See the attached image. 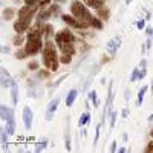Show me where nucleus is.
<instances>
[{"label":"nucleus","mask_w":153,"mask_h":153,"mask_svg":"<svg viewBox=\"0 0 153 153\" xmlns=\"http://www.w3.org/2000/svg\"><path fill=\"white\" fill-rule=\"evenodd\" d=\"M60 51H61V54H69V55H74L75 54V48L72 43H66V45H61L58 46Z\"/></svg>","instance_id":"obj_14"},{"label":"nucleus","mask_w":153,"mask_h":153,"mask_svg":"<svg viewBox=\"0 0 153 153\" xmlns=\"http://www.w3.org/2000/svg\"><path fill=\"white\" fill-rule=\"evenodd\" d=\"M55 2H58V3H63V2H66V0H55Z\"/></svg>","instance_id":"obj_43"},{"label":"nucleus","mask_w":153,"mask_h":153,"mask_svg":"<svg viewBox=\"0 0 153 153\" xmlns=\"http://www.w3.org/2000/svg\"><path fill=\"white\" fill-rule=\"evenodd\" d=\"M28 69H29V71H37V69H38V63H37V61H31L29 65H28Z\"/></svg>","instance_id":"obj_33"},{"label":"nucleus","mask_w":153,"mask_h":153,"mask_svg":"<svg viewBox=\"0 0 153 153\" xmlns=\"http://www.w3.org/2000/svg\"><path fill=\"white\" fill-rule=\"evenodd\" d=\"M76 94H78V92H76L75 91V89H72V91L68 94V97H66V106L68 107H71L74 103H75V98H76Z\"/></svg>","instance_id":"obj_16"},{"label":"nucleus","mask_w":153,"mask_h":153,"mask_svg":"<svg viewBox=\"0 0 153 153\" xmlns=\"http://www.w3.org/2000/svg\"><path fill=\"white\" fill-rule=\"evenodd\" d=\"M152 89H153V86H152Z\"/></svg>","instance_id":"obj_46"},{"label":"nucleus","mask_w":153,"mask_h":153,"mask_svg":"<svg viewBox=\"0 0 153 153\" xmlns=\"http://www.w3.org/2000/svg\"><path fill=\"white\" fill-rule=\"evenodd\" d=\"M127 115H129V110H127V109H124V110H123V117L126 118V117H127Z\"/></svg>","instance_id":"obj_40"},{"label":"nucleus","mask_w":153,"mask_h":153,"mask_svg":"<svg viewBox=\"0 0 153 153\" xmlns=\"http://www.w3.org/2000/svg\"><path fill=\"white\" fill-rule=\"evenodd\" d=\"M31 20H32V17H20L14 23V31L17 34H23L25 31H28V28L31 26Z\"/></svg>","instance_id":"obj_4"},{"label":"nucleus","mask_w":153,"mask_h":153,"mask_svg":"<svg viewBox=\"0 0 153 153\" xmlns=\"http://www.w3.org/2000/svg\"><path fill=\"white\" fill-rule=\"evenodd\" d=\"M0 109H2V120H5V121H6V118H8V115H9L11 109H9V107H6L5 104H2V107H0Z\"/></svg>","instance_id":"obj_26"},{"label":"nucleus","mask_w":153,"mask_h":153,"mask_svg":"<svg viewBox=\"0 0 153 153\" xmlns=\"http://www.w3.org/2000/svg\"><path fill=\"white\" fill-rule=\"evenodd\" d=\"M34 12H35V6L25 5V6L19 11V17H32Z\"/></svg>","instance_id":"obj_12"},{"label":"nucleus","mask_w":153,"mask_h":153,"mask_svg":"<svg viewBox=\"0 0 153 153\" xmlns=\"http://www.w3.org/2000/svg\"><path fill=\"white\" fill-rule=\"evenodd\" d=\"M2 52H3V54H6V52H8V48H5V46H3V48H2Z\"/></svg>","instance_id":"obj_41"},{"label":"nucleus","mask_w":153,"mask_h":153,"mask_svg":"<svg viewBox=\"0 0 153 153\" xmlns=\"http://www.w3.org/2000/svg\"><path fill=\"white\" fill-rule=\"evenodd\" d=\"M58 11H60L58 5L51 6L49 9H42V11H40V14H38V17H37V20H38V22H46V20H49L51 16H52V14H57Z\"/></svg>","instance_id":"obj_7"},{"label":"nucleus","mask_w":153,"mask_h":153,"mask_svg":"<svg viewBox=\"0 0 153 153\" xmlns=\"http://www.w3.org/2000/svg\"><path fill=\"white\" fill-rule=\"evenodd\" d=\"M146 32H147V35H153V29H152V28H147Z\"/></svg>","instance_id":"obj_39"},{"label":"nucleus","mask_w":153,"mask_h":153,"mask_svg":"<svg viewBox=\"0 0 153 153\" xmlns=\"http://www.w3.org/2000/svg\"><path fill=\"white\" fill-rule=\"evenodd\" d=\"M149 121H153V113H152L150 117H149Z\"/></svg>","instance_id":"obj_42"},{"label":"nucleus","mask_w":153,"mask_h":153,"mask_svg":"<svg viewBox=\"0 0 153 153\" xmlns=\"http://www.w3.org/2000/svg\"><path fill=\"white\" fill-rule=\"evenodd\" d=\"M58 57H57V49L52 42H46L45 51H43V65L49 71H57L58 69Z\"/></svg>","instance_id":"obj_1"},{"label":"nucleus","mask_w":153,"mask_h":153,"mask_svg":"<svg viewBox=\"0 0 153 153\" xmlns=\"http://www.w3.org/2000/svg\"><path fill=\"white\" fill-rule=\"evenodd\" d=\"M42 49V38H37V40H28L25 51H26L28 55H35L38 51Z\"/></svg>","instance_id":"obj_5"},{"label":"nucleus","mask_w":153,"mask_h":153,"mask_svg":"<svg viewBox=\"0 0 153 153\" xmlns=\"http://www.w3.org/2000/svg\"><path fill=\"white\" fill-rule=\"evenodd\" d=\"M14 80H12V76L8 74V71L5 68H2V87H11Z\"/></svg>","instance_id":"obj_11"},{"label":"nucleus","mask_w":153,"mask_h":153,"mask_svg":"<svg viewBox=\"0 0 153 153\" xmlns=\"http://www.w3.org/2000/svg\"><path fill=\"white\" fill-rule=\"evenodd\" d=\"M138 29H144V26H146V20L144 19H141V20H138Z\"/></svg>","instance_id":"obj_34"},{"label":"nucleus","mask_w":153,"mask_h":153,"mask_svg":"<svg viewBox=\"0 0 153 153\" xmlns=\"http://www.w3.org/2000/svg\"><path fill=\"white\" fill-rule=\"evenodd\" d=\"M11 98H12V103L14 104L19 103V86L16 84V81L12 83V86H11Z\"/></svg>","instance_id":"obj_15"},{"label":"nucleus","mask_w":153,"mask_h":153,"mask_svg":"<svg viewBox=\"0 0 153 153\" xmlns=\"http://www.w3.org/2000/svg\"><path fill=\"white\" fill-rule=\"evenodd\" d=\"M139 78V69H135L133 72H132V76H130V80H132V83L133 81H136Z\"/></svg>","instance_id":"obj_29"},{"label":"nucleus","mask_w":153,"mask_h":153,"mask_svg":"<svg viewBox=\"0 0 153 153\" xmlns=\"http://www.w3.org/2000/svg\"><path fill=\"white\" fill-rule=\"evenodd\" d=\"M91 26H94L95 29H103V23H101V19H92Z\"/></svg>","instance_id":"obj_23"},{"label":"nucleus","mask_w":153,"mask_h":153,"mask_svg":"<svg viewBox=\"0 0 153 153\" xmlns=\"http://www.w3.org/2000/svg\"><path fill=\"white\" fill-rule=\"evenodd\" d=\"M120 45H121V38L120 37H115V38H112V40L107 43V49L113 54V52H117V49H118Z\"/></svg>","instance_id":"obj_13"},{"label":"nucleus","mask_w":153,"mask_h":153,"mask_svg":"<svg viewBox=\"0 0 153 153\" xmlns=\"http://www.w3.org/2000/svg\"><path fill=\"white\" fill-rule=\"evenodd\" d=\"M89 100H91L92 103H94V106H95V107L98 106V98H97V91H91V92H89Z\"/></svg>","instance_id":"obj_24"},{"label":"nucleus","mask_w":153,"mask_h":153,"mask_svg":"<svg viewBox=\"0 0 153 153\" xmlns=\"http://www.w3.org/2000/svg\"><path fill=\"white\" fill-rule=\"evenodd\" d=\"M49 5H51V0H40V2H37V8H40V9H45Z\"/></svg>","instance_id":"obj_28"},{"label":"nucleus","mask_w":153,"mask_h":153,"mask_svg":"<svg viewBox=\"0 0 153 153\" xmlns=\"http://www.w3.org/2000/svg\"><path fill=\"white\" fill-rule=\"evenodd\" d=\"M146 92H147V86H144V87L139 89V92H138V101H136V106H141V104H143V100H144Z\"/></svg>","instance_id":"obj_19"},{"label":"nucleus","mask_w":153,"mask_h":153,"mask_svg":"<svg viewBox=\"0 0 153 153\" xmlns=\"http://www.w3.org/2000/svg\"><path fill=\"white\" fill-rule=\"evenodd\" d=\"M32 120H34V117H32L31 109H29V107H25V109H23V123H25L26 130H29L31 127H32Z\"/></svg>","instance_id":"obj_9"},{"label":"nucleus","mask_w":153,"mask_h":153,"mask_svg":"<svg viewBox=\"0 0 153 153\" xmlns=\"http://www.w3.org/2000/svg\"><path fill=\"white\" fill-rule=\"evenodd\" d=\"M126 3H127V5H130V3H132V0H126Z\"/></svg>","instance_id":"obj_44"},{"label":"nucleus","mask_w":153,"mask_h":153,"mask_svg":"<svg viewBox=\"0 0 153 153\" xmlns=\"http://www.w3.org/2000/svg\"><path fill=\"white\" fill-rule=\"evenodd\" d=\"M74 40H75L74 34H72L71 31H68V29L60 31V32H57V34H55V42H57V45H58V46L66 45V43H74Z\"/></svg>","instance_id":"obj_3"},{"label":"nucleus","mask_w":153,"mask_h":153,"mask_svg":"<svg viewBox=\"0 0 153 153\" xmlns=\"http://www.w3.org/2000/svg\"><path fill=\"white\" fill-rule=\"evenodd\" d=\"M61 19H63V22H65L66 25H69V26H72V28H78V29H81V28H87V26H89L87 23H83V22H80L78 19H75L74 16H69V14L61 16Z\"/></svg>","instance_id":"obj_6"},{"label":"nucleus","mask_w":153,"mask_h":153,"mask_svg":"<svg viewBox=\"0 0 153 153\" xmlns=\"http://www.w3.org/2000/svg\"><path fill=\"white\" fill-rule=\"evenodd\" d=\"M71 12H72V16L75 17V19H78L80 22H83V23H87V25H91V22H92V16H91V12H89V9H86V6L81 3V2H78V0H74L72 2V5H71Z\"/></svg>","instance_id":"obj_2"},{"label":"nucleus","mask_w":153,"mask_h":153,"mask_svg":"<svg viewBox=\"0 0 153 153\" xmlns=\"http://www.w3.org/2000/svg\"><path fill=\"white\" fill-rule=\"evenodd\" d=\"M58 104H60V98H54V100L48 104V109H46V113H45V118H46L48 121L52 120V117H54V113H55Z\"/></svg>","instance_id":"obj_8"},{"label":"nucleus","mask_w":153,"mask_h":153,"mask_svg":"<svg viewBox=\"0 0 153 153\" xmlns=\"http://www.w3.org/2000/svg\"><path fill=\"white\" fill-rule=\"evenodd\" d=\"M46 146H48V139H42V141H40V143L37 144L35 150H37V152H42L43 149H46Z\"/></svg>","instance_id":"obj_27"},{"label":"nucleus","mask_w":153,"mask_h":153,"mask_svg":"<svg viewBox=\"0 0 153 153\" xmlns=\"http://www.w3.org/2000/svg\"><path fill=\"white\" fill-rule=\"evenodd\" d=\"M115 123H117V112H112L110 113V127H113Z\"/></svg>","instance_id":"obj_31"},{"label":"nucleus","mask_w":153,"mask_h":153,"mask_svg":"<svg viewBox=\"0 0 153 153\" xmlns=\"http://www.w3.org/2000/svg\"><path fill=\"white\" fill-rule=\"evenodd\" d=\"M16 2H19V0H16Z\"/></svg>","instance_id":"obj_45"},{"label":"nucleus","mask_w":153,"mask_h":153,"mask_svg":"<svg viewBox=\"0 0 153 153\" xmlns=\"http://www.w3.org/2000/svg\"><path fill=\"white\" fill-rule=\"evenodd\" d=\"M6 130L9 135H14L16 133V121H14V112H9L8 118H6Z\"/></svg>","instance_id":"obj_10"},{"label":"nucleus","mask_w":153,"mask_h":153,"mask_svg":"<svg viewBox=\"0 0 153 153\" xmlns=\"http://www.w3.org/2000/svg\"><path fill=\"white\" fill-rule=\"evenodd\" d=\"M48 75H49V72H43V71H42V72H38V76H40V78H46Z\"/></svg>","instance_id":"obj_37"},{"label":"nucleus","mask_w":153,"mask_h":153,"mask_svg":"<svg viewBox=\"0 0 153 153\" xmlns=\"http://www.w3.org/2000/svg\"><path fill=\"white\" fill-rule=\"evenodd\" d=\"M100 129H101V124L97 127V133H95V138H94V144H97L98 143V136H100Z\"/></svg>","instance_id":"obj_35"},{"label":"nucleus","mask_w":153,"mask_h":153,"mask_svg":"<svg viewBox=\"0 0 153 153\" xmlns=\"http://www.w3.org/2000/svg\"><path fill=\"white\" fill-rule=\"evenodd\" d=\"M117 144H118L117 141H113V143H112V146H110V152H117Z\"/></svg>","instance_id":"obj_38"},{"label":"nucleus","mask_w":153,"mask_h":153,"mask_svg":"<svg viewBox=\"0 0 153 153\" xmlns=\"http://www.w3.org/2000/svg\"><path fill=\"white\" fill-rule=\"evenodd\" d=\"M12 17H14V9H11V8L3 9V19H5V20H9V19H12Z\"/></svg>","instance_id":"obj_22"},{"label":"nucleus","mask_w":153,"mask_h":153,"mask_svg":"<svg viewBox=\"0 0 153 153\" xmlns=\"http://www.w3.org/2000/svg\"><path fill=\"white\" fill-rule=\"evenodd\" d=\"M146 152H147V153H153V141L147 144V147H146Z\"/></svg>","instance_id":"obj_36"},{"label":"nucleus","mask_w":153,"mask_h":153,"mask_svg":"<svg viewBox=\"0 0 153 153\" xmlns=\"http://www.w3.org/2000/svg\"><path fill=\"white\" fill-rule=\"evenodd\" d=\"M71 57L72 55H69V54H61L60 63H63V65H69V63H71Z\"/></svg>","instance_id":"obj_25"},{"label":"nucleus","mask_w":153,"mask_h":153,"mask_svg":"<svg viewBox=\"0 0 153 153\" xmlns=\"http://www.w3.org/2000/svg\"><path fill=\"white\" fill-rule=\"evenodd\" d=\"M22 42H23L22 34H17V35H16V38H14V45H16V46H20V45H22Z\"/></svg>","instance_id":"obj_32"},{"label":"nucleus","mask_w":153,"mask_h":153,"mask_svg":"<svg viewBox=\"0 0 153 153\" xmlns=\"http://www.w3.org/2000/svg\"><path fill=\"white\" fill-rule=\"evenodd\" d=\"M6 144H8V130H6V127H2V147H3V150H6Z\"/></svg>","instance_id":"obj_21"},{"label":"nucleus","mask_w":153,"mask_h":153,"mask_svg":"<svg viewBox=\"0 0 153 153\" xmlns=\"http://www.w3.org/2000/svg\"><path fill=\"white\" fill-rule=\"evenodd\" d=\"M26 55H28V54H26V51H17V52H16V57H17L19 60H23Z\"/></svg>","instance_id":"obj_30"},{"label":"nucleus","mask_w":153,"mask_h":153,"mask_svg":"<svg viewBox=\"0 0 153 153\" xmlns=\"http://www.w3.org/2000/svg\"><path fill=\"white\" fill-rule=\"evenodd\" d=\"M97 12H98V16H100V19H101V20H107V19L110 17L109 9H107V8H104V6L98 8V9H97Z\"/></svg>","instance_id":"obj_17"},{"label":"nucleus","mask_w":153,"mask_h":153,"mask_svg":"<svg viewBox=\"0 0 153 153\" xmlns=\"http://www.w3.org/2000/svg\"><path fill=\"white\" fill-rule=\"evenodd\" d=\"M89 120H91V113H89V112H84L81 117H80V120H78V126H84V124H87Z\"/></svg>","instance_id":"obj_20"},{"label":"nucleus","mask_w":153,"mask_h":153,"mask_svg":"<svg viewBox=\"0 0 153 153\" xmlns=\"http://www.w3.org/2000/svg\"><path fill=\"white\" fill-rule=\"evenodd\" d=\"M86 2H87V5L91 8H95V9L104 6V0H86Z\"/></svg>","instance_id":"obj_18"}]
</instances>
